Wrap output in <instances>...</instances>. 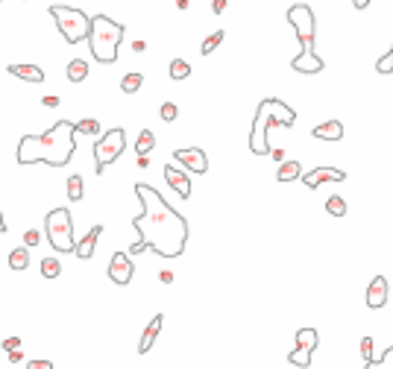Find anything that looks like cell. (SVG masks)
Returning <instances> with one entry per match:
<instances>
[{"label":"cell","mask_w":393,"mask_h":369,"mask_svg":"<svg viewBox=\"0 0 393 369\" xmlns=\"http://www.w3.org/2000/svg\"><path fill=\"white\" fill-rule=\"evenodd\" d=\"M74 126H76V132H88V135H97V132H100V123H97L94 117H86V121H79Z\"/></svg>","instance_id":"31"},{"label":"cell","mask_w":393,"mask_h":369,"mask_svg":"<svg viewBox=\"0 0 393 369\" xmlns=\"http://www.w3.org/2000/svg\"><path fill=\"white\" fill-rule=\"evenodd\" d=\"M135 276V267H133V255L129 253H114L109 261V279L114 284H129Z\"/></svg>","instance_id":"9"},{"label":"cell","mask_w":393,"mask_h":369,"mask_svg":"<svg viewBox=\"0 0 393 369\" xmlns=\"http://www.w3.org/2000/svg\"><path fill=\"white\" fill-rule=\"evenodd\" d=\"M279 182H293V179H300L302 176V164L300 161H282L279 164Z\"/></svg>","instance_id":"20"},{"label":"cell","mask_w":393,"mask_h":369,"mask_svg":"<svg viewBox=\"0 0 393 369\" xmlns=\"http://www.w3.org/2000/svg\"><path fill=\"white\" fill-rule=\"evenodd\" d=\"M27 369H53L51 361H27Z\"/></svg>","instance_id":"35"},{"label":"cell","mask_w":393,"mask_h":369,"mask_svg":"<svg viewBox=\"0 0 393 369\" xmlns=\"http://www.w3.org/2000/svg\"><path fill=\"white\" fill-rule=\"evenodd\" d=\"M288 21L291 27L297 29V39H300V53L293 56L291 68L300 71V74H320L323 71V59L314 53V36H317V21H314V12L305 4H297L288 9Z\"/></svg>","instance_id":"3"},{"label":"cell","mask_w":393,"mask_h":369,"mask_svg":"<svg viewBox=\"0 0 393 369\" xmlns=\"http://www.w3.org/2000/svg\"><path fill=\"white\" fill-rule=\"evenodd\" d=\"M4 349H6V351L21 349V337H6V340H4Z\"/></svg>","instance_id":"36"},{"label":"cell","mask_w":393,"mask_h":369,"mask_svg":"<svg viewBox=\"0 0 393 369\" xmlns=\"http://www.w3.org/2000/svg\"><path fill=\"white\" fill-rule=\"evenodd\" d=\"M161 323H165V316L156 314L153 320H150V326H147V331L141 334V343H138V351H141V355H147V351L153 349V343H156V337H159V331H161Z\"/></svg>","instance_id":"15"},{"label":"cell","mask_w":393,"mask_h":369,"mask_svg":"<svg viewBox=\"0 0 393 369\" xmlns=\"http://www.w3.org/2000/svg\"><path fill=\"white\" fill-rule=\"evenodd\" d=\"M44 106H47V109H56V106H59V97H56V94H47V97H44Z\"/></svg>","instance_id":"37"},{"label":"cell","mask_w":393,"mask_h":369,"mask_svg":"<svg viewBox=\"0 0 393 369\" xmlns=\"http://www.w3.org/2000/svg\"><path fill=\"white\" fill-rule=\"evenodd\" d=\"M317 343H320L317 328H300V331H297V346H300V349L314 351V349H317Z\"/></svg>","instance_id":"18"},{"label":"cell","mask_w":393,"mask_h":369,"mask_svg":"<svg viewBox=\"0 0 393 369\" xmlns=\"http://www.w3.org/2000/svg\"><path fill=\"white\" fill-rule=\"evenodd\" d=\"M121 39H124V24L112 21L109 15H94V18H91L88 44H91V56H94V62L112 65L114 59H118Z\"/></svg>","instance_id":"5"},{"label":"cell","mask_w":393,"mask_h":369,"mask_svg":"<svg viewBox=\"0 0 393 369\" xmlns=\"http://www.w3.org/2000/svg\"><path fill=\"white\" fill-rule=\"evenodd\" d=\"M387 279L385 276H375L370 281V288H367V308H385V302H387Z\"/></svg>","instance_id":"14"},{"label":"cell","mask_w":393,"mask_h":369,"mask_svg":"<svg viewBox=\"0 0 393 369\" xmlns=\"http://www.w3.org/2000/svg\"><path fill=\"white\" fill-rule=\"evenodd\" d=\"M352 4H355V9H367V6H370V0H352Z\"/></svg>","instance_id":"42"},{"label":"cell","mask_w":393,"mask_h":369,"mask_svg":"<svg viewBox=\"0 0 393 369\" xmlns=\"http://www.w3.org/2000/svg\"><path fill=\"white\" fill-rule=\"evenodd\" d=\"M326 211H329L332 217H347V199H343V196H329V199H326Z\"/></svg>","instance_id":"24"},{"label":"cell","mask_w":393,"mask_h":369,"mask_svg":"<svg viewBox=\"0 0 393 369\" xmlns=\"http://www.w3.org/2000/svg\"><path fill=\"white\" fill-rule=\"evenodd\" d=\"M159 114H161V121H168V123H173L176 117H179V109H176V103H161Z\"/></svg>","instance_id":"32"},{"label":"cell","mask_w":393,"mask_h":369,"mask_svg":"<svg viewBox=\"0 0 393 369\" xmlns=\"http://www.w3.org/2000/svg\"><path fill=\"white\" fill-rule=\"evenodd\" d=\"M126 149V132L121 126H114L103 132L100 138L94 141V159H97V173H103L112 161H118Z\"/></svg>","instance_id":"8"},{"label":"cell","mask_w":393,"mask_h":369,"mask_svg":"<svg viewBox=\"0 0 393 369\" xmlns=\"http://www.w3.org/2000/svg\"><path fill=\"white\" fill-rule=\"evenodd\" d=\"M51 15H53V21H56L59 32L65 36L68 44H79V41L88 39L91 18L83 9H76V6H51Z\"/></svg>","instance_id":"6"},{"label":"cell","mask_w":393,"mask_h":369,"mask_svg":"<svg viewBox=\"0 0 393 369\" xmlns=\"http://www.w3.org/2000/svg\"><path fill=\"white\" fill-rule=\"evenodd\" d=\"M6 71L18 79H27V82H44V71L39 65H9Z\"/></svg>","instance_id":"17"},{"label":"cell","mask_w":393,"mask_h":369,"mask_svg":"<svg viewBox=\"0 0 393 369\" xmlns=\"http://www.w3.org/2000/svg\"><path fill=\"white\" fill-rule=\"evenodd\" d=\"M41 276H44V279H59V276H62L59 258H41Z\"/></svg>","instance_id":"27"},{"label":"cell","mask_w":393,"mask_h":369,"mask_svg":"<svg viewBox=\"0 0 393 369\" xmlns=\"http://www.w3.org/2000/svg\"><path fill=\"white\" fill-rule=\"evenodd\" d=\"M9 361H12V363H21V361H24V351H21V349L9 351Z\"/></svg>","instance_id":"38"},{"label":"cell","mask_w":393,"mask_h":369,"mask_svg":"<svg viewBox=\"0 0 393 369\" xmlns=\"http://www.w3.org/2000/svg\"><path fill=\"white\" fill-rule=\"evenodd\" d=\"M153 147H156V135H153L150 129H144L141 135H138V141H135V153H138V156H147Z\"/></svg>","instance_id":"23"},{"label":"cell","mask_w":393,"mask_h":369,"mask_svg":"<svg viewBox=\"0 0 393 369\" xmlns=\"http://www.w3.org/2000/svg\"><path fill=\"white\" fill-rule=\"evenodd\" d=\"M6 232V223H4V214H0V234H4Z\"/></svg>","instance_id":"43"},{"label":"cell","mask_w":393,"mask_h":369,"mask_svg":"<svg viewBox=\"0 0 393 369\" xmlns=\"http://www.w3.org/2000/svg\"><path fill=\"white\" fill-rule=\"evenodd\" d=\"M314 138L320 141H340L343 138V123L340 121H326L320 126H314V132H311Z\"/></svg>","instance_id":"16"},{"label":"cell","mask_w":393,"mask_h":369,"mask_svg":"<svg viewBox=\"0 0 393 369\" xmlns=\"http://www.w3.org/2000/svg\"><path fill=\"white\" fill-rule=\"evenodd\" d=\"M88 76V62L86 59H74L71 65H68V79L71 82H83Z\"/></svg>","instance_id":"21"},{"label":"cell","mask_w":393,"mask_h":369,"mask_svg":"<svg viewBox=\"0 0 393 369\" xmlns=\"http://www.w3.org/2000/svg\"><path fill=\"white\" fill-rule=\"evenodd\" d=\"M305 188H320L323 182H347V173L338 170V167H314L311 173L302 176Z\"/></svg>","instance_id":"11"},{"label":"cell","mask_w":393,"mask_h":369,"mask_svg":"<svg viewBox=\"0 0 393 369\" xmlns=\"http://www.w3.org/2000/svg\"><path fill=\"white\" fill-rule=\"evenodd\" d=\"M83 194H86L83 176H71L68 179V199H71V203H79V199H83Z\"/></svg>","instance_id":"25"},{"label":"cell","mask_w":393,"mask_h":369,"mask_svg":"<svg viewBox=\"0 0 393 369\" xmlns=\"http://www.w3.org/2000/svg\"><path fill=\"white\" fill-rule=\"evenodd\" d=\"M173 159L182 164V167H188L191 173H206L208 170V159H206V149H200V147H188V149H176L173 153Z\"/></svg>","instance_id":"10"},{"label":"cell","mask_w":393,"mask_h":369,"mask_svg":"<svg viewBox=\"0 0 393 369\" xmlns=\"http://www.w3.org/2000/svg\"><path fill=\"white\" fill-rule=\"evenodd\" d=\"M297 123V112H293L282 100H261L255 117H253V132H250V149L255 156H267L270 144H267V132L276 126H293Z\"/></svg>","instance_id":"4"},{"label":"cell","mask_w":393,"mask_h":369,"mask_svg":"<svg viewBox=\"0 0 393 369\" xmlns=\"http://www.w3.org/2000/svg\"><path fill=\"white\" fill-rule=\"evenodd\" d=\"M100 234H103V226H91L86 238H83V241H76L74 255H76V258H83V261H88V258L94 255V249H97V241H100Z\"/></svg>","instance_id":"13"},{"label":"cell","mask_w":393,"mask_h":369,"mask_svg":"<svg viewBox=\"0 0 393 369\" xmlns=\"http://www.w3.org/2000/svg\"><path fill=\"white\" fill-rule=\"evenodd\" d=\"M171 76L179 82V79H188L191 76V65L185 62V59H173L171 62Z\"/></svg>","instance_id":"29"},{"label":"cell","mask_w":393,"mask_h":369,"mask_svg":"<svg viewBox=\"0 0 393 369\" xmlns=\"http://www.w3.org/2000/svg\"><path fill=\"white\" fill-rule=\"evenodd\" d=\"M76 149V126L71 121H59L44 135H24L18 141V164H53L65 167Z\"/></svg>","instance_id":"2"},{"label":"cell","mask_w":393,"mask_h":369,"mask_svg":"<svg viewBox=\"0 0 393 369\" xmlns=\"http://www.w3.org/2000/svg\"><path fill=\"white\" fill-rule=\"evenodd\" d=\"M211 9H215V12L220 15V12L226 9V0H215V4H211Z\"/></svg>","instance_id":"40"},{"label":"cell","mask_w":393,"mask_h":369,"mask_svg":"<svg viewBox=\"0 0 393 369\" xmlns=\"http://www.w3.org/2000/svg\"><path fill=\"white\" fill-rule=\"evenodd\" d=\"M165 182L171 184V188L182 196V199H188L191 196V179H188V173L185 170H179V167H173V164H168L165 167Z\"/></svg>","instance_id":"12"},{"label":"cell","mask_w":393,"mask_h":369,"mask_svg":"<svg viewBox=\"0 0 393 369\" xmlns=\"http://www.w3.org/2000/svg\"><path fill=\"white\" fill-rule=\"evenodd\" d=\"M159 279H161V284H171V281H173V273H171V270H161Z\"/></svg>","instance_id":"39"},{"label":"cell","mask_w":393,"mask_h":369,"mask_svg":"<svg viewBox=\"0 0 393 369\" xmlns=\"http://www.w3.org/2000/svg\"><path fill=\"white\" fill-rule=\"evenodd\" d=\"M288 361H291L293 366H300V369H308V366H311V351L297 346V349H293L291 355H288Z\"/></svg>","instance_id":"28"},{"label":"cell","mask_w":393,"mask_h":369,"mask_svg":"<svg viewBox=\"0 0 393 369\" xmlns=\"http://www.w3.org/2000/svg\"><path fill=\"white\" fill-rule=\"evenodd\" d=\"M364 369H393V346L385 351V355L379 361H367Z\"/></svg>","instance_id":"30"},{"label":"cell","mask_w":393,"mask_h":369,"mask_svg":"<svg viewBox=\"0 0 393 369\" xmlns=\"http://www.w3.org/2000/svg\"><path fill=\"white\" fill-rule=\"evenodd\" d=\"M44 232H47V241L56 253H74V220H71V211L68 208H53L47 211L44 217Z\"/></svg>","instance_id":"7"},{"label":"cell","mask_w":393,"mask_h":369,"mask_svg":"<svg viewBox=\"0 0 393 369\" xmlns=\"http://www.w3.org/2000/svg\"><path fill=\"white\" fill-rule=\"evenodd\" d=\"M223 39H226V32H223V29H215V32H211V36H208V39L200 44V53H203V56L215 53V50L220 47V41H223Z\"/></svg>","instance_id":"22"},{"label":"cell","mask_w":393,"mask_h":369,"mask_svg":"<svg viewBox=\"0 0 393 369\" xmlns=\"http://www.w3.org/2000/svg\"><path fill=\"white\" fill-rule=\"evenodd\" d=\"M390 53H393V47H390Z\"/></svg>","instance_id":"44"},{"label":"cell","mask_w":393,"mask_h":369,"mask_svg":"<svg viewBox=\"0 0 393 369\" xmlns=\"http://www.w3.org/2000/svg\"><path fill=\"white\" fill-rule=\"evenodd\" d=\"M133 50H135V53H144L147 44H144V41H133Z\"/></svg>","instance_id":"41"},{"label":"cell","mask_w":393,"mask_h":369,"mask_svg":"<svg viewBox=\"0 0 393 369\" xmlns=\"http://www.w3.org/2000/svg\"><path fill=\"white\" fill-rule=\"evenodd\" d=\"M39 243H41V232H39V229H29V232L24 234V246L32 249V246H39Z\"/></svg>","instance_id":"33"},{"label":"cell","mask_w":393,"mask_h":369,"mask_svg":"<svg viewBox=\"0 0 393 369\" xmlns=\"http://www.w3.org/2000/svg\"><path fill=\"white\" fill-rule=\"evenodd\" d=\"M141 86H144V76H141V74H126V76L121 79V91H124V94H135Z\"/></svg>","instance_id":"26"},{"label":"cell","mask_w":393,"mask_h":369,"mask_svg":"<svg viewBox=\"0 0 393 369\" xmlns=\"http://www.w3.org/2000/svg\"><path fill=\"white\" fill-rule=\"evenodd\" d=\"M9 267L12 270H27L29 267V249L27 246H15L9 253Z\"/></svg>","instance_id":"19"},{"label":"cell","mask_w":393,"mask_h":369,"mask_svg":"<svg viewBox=\"0 0 393 369\" xmlns=\"http://www.w3.org/2000/svg\"><path fill=\"white\" fill-rule=\"evenodd\" d=\"M135 196L144 206V211L138 217H133L138 241H133V246H129V255H138L144 249H153L161 258L182 255L185 243H188V220L173 206H168L165 196L156 188H150V184L138 182Z\"/></svg>","instance_id":"1"},{"label":"cell","mask_w":393,"mask_h":369,"mask_svg":"<svg viewBox=\"0 0 393 369\" xmlns=\"http://www.w3.org/2000/svg\"><path fill=\"white\" fill-rule=\"evenodd\" d=\"M373 337H361V355H364V363L367 361H373Z\"/></svg>","instance_id":"34"}]
</instances>
